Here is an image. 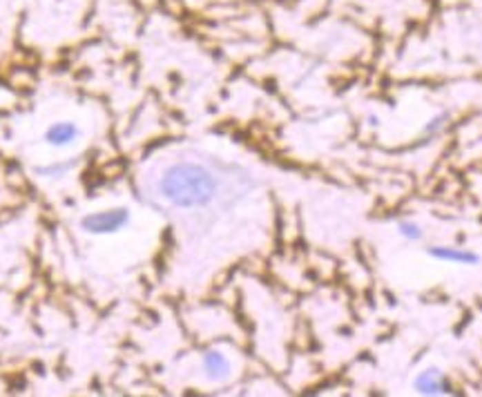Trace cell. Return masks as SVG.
Instances as JSON below:
<instances>
[{"mask_svg": "<svg viewBox=\"0 0 482 397\" xmlns=\"http://www.w3.org/2000/svg\"><path fill=\"white\" fill-rule=\"evenodd\" d=\"M214 176L197 163H177L161 179V192L177 207H201L212 201Z\"/></svg>", "mask_w": 482, "mask_h": 397, "instance_id": "cell-1", "label": "cell"}, {"mask_svg": "<svg viewBox=\"0 0 482 397\" xmlns=\"http://www.w3.org/2000/svg\"><path fill=\"white\" fill-rule=\"evenodd\" d=\"M128 221H130L128 207H110V210H101L83 216L81 225L83 230H88L92 234H112L121 230Z\"/></svg>", "mask_w": 482, "mask_h": 397, "instance_id": "cell-2", "label": "cell"}, {"mask_svg": "<svg viewBox=\"0 0 482 397\" xmlns=\"http://www.w3.org/2000/svg\"><path fill=\"white\" fill-rule=\"evenodd\" d=\"M427 254L431 259L458 263V266H476V263H480V257L474 250L453 248V245H431V248H427Z\"/></svg>", "mask_w": 482, "mask_h": 397, "instance_id": "cell-3", "label": "cell"}, {"mask_svg": "<svg viewBox=\"0 0 482 397\" xmlns=\"http://www.w3.org/2000/svg\"><path fill=\"white\" fill-rule=\"evenodd\" d=\"M415 391H418L420 395H444V393H453L451 391V384L447 382V377H444L438 368H427V371H422L418 377H415Z\"/></svg>", "mask_w": 482, "mask_h": 397, "instance_id": "cell-4", "label": "cell"}, {"mask_svg": "<svg viewBox=\"0 0 482 397\" xmlns=\"http://www.w3.org/2000/svg\"><path fill=\"white\" fill-rule=\"evenodd\" d=\"M77 134H79V128L74 125V123L59 121V123H54V125L45 132V141H47V143L61 147V145L72 143V141L77 139Z\"/></svg>", "mask_w": 482, "mask_h": 397, "instance_id": "cell-5", "label": "cell"}, {"mask_svg": "<svg viewBox=\"0 0 482 397\" xmlns=\"http://www.w3.org/2000/svg\"><path fill=\"white\" fill-rule=\"evenodd\" d=\"M203 368L210 377H223L230 371V364H228V359H225V355H221L219 351H208L203 355Z\"/></svg>", "mask_w": 482, "mask_h": 397, "instance_id": "cell-6", "label": "cell"}, {"mask_svg": "<svg viewBox=\"0 0 482 397\" xmlns=\"http://www.w3.org/2000/svg\"><path fill=\"white\" fill-rule=\"evenodd\" d=\"M398 232L402 234L404 239H409V241H420L424 237L422 228L415 221H400L398 223Z\"/></svg>", "mask_w": 482, "mask_h": 397, "instance_id": "cell-7", "label": "cell"}, {"mask_svg": "<svg viewBox=\"0 0 482 397\" xmlns=\"http://www.w3.org/2000/svg\"><path fill=\"white\" fill-rule=\"evenodd\" d=\"M447 121H449V114H447V112H440L438 116H433V119L427 123V125H424V134H431V136H436L438 132L444 128V123H447Z\"/></svg>", "mask_w": 482, "mask_h": 397, "instance_id": "cell-8", "label": "cell"}]
</instances>
